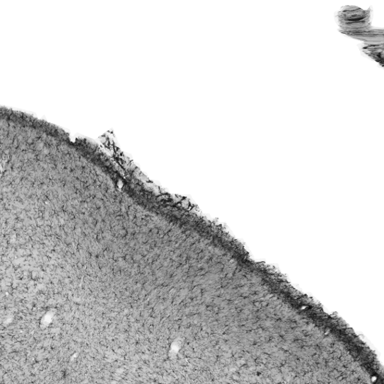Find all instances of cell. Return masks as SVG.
Instances as JSON below:
<instances>
[{
  "label": "cell",
  "mask_w": 384,
  "mask_h": 384,
  "mask_svg": "<svg viewBox=\"0 0 384 384\" xmlns=\"http://www.w3.org/2000/svg\"><path fill=\"white\" fill-rule=\"evenodd\" d=\"M370 12L354 6H347L338 13L341 30L370 27Z\"/></svg>",
  "instance_id": "cell-1"
}]
</instances>
